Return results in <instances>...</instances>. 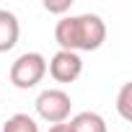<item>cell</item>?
Returning a JSON list of instances; mask_svg holds the SVG:
<instances>
[{
  "label": "cell",
  "mask_w": 132,
  "mask_h": 132,
  "mask_svg": "<svg viewBox=\"0 0 132 132\" xmlns=\"http://www.w3.org/2000/svg\"><path fill=\"white\" fill-rule=\"evenodd\" d=\"M3 132H39V124L29 114H13V117L5 119Z\"/></svg>",
  "instance_id": "7"
},
{
  "label": "cell",
  "mask_w": 132,
  "mask_h": 132,
  "mask_svg": "<svg viewBox=\"0 0 132 132\" xmlns=\"http://www.w3.org/2000/svg\"><path fill=\"white\" fill-rule=\"evenodd\" d=\"M54 42L65 52H93L106 42V23L96 13L62 16L54 26Z\"/></svg>",
  "instance_id": "1"
},
{
  "label": "cell",
  "mask_w": 132,
  "mask_h": 132,
  "mask_svg": "<svg viewBox=\"0 0 132 132\" xmlns=\"http://www.w3.org/2000/svg\"><path fill=\"white\" fill-rule=\"evenodd\" d=\"M47 70H49V75H52L57 83H73V80H78L80 73H83V60H80V54H75V52L57 49V52L52 54V60L47 62Z\"/></svg>",
  "instance_id": "4"
},
{
  "label": "cell",
  "mask_w": 132,
  "mask_h": 132,
  "mask_svg": "<svg viewBox=\"0 0 132 132\" xmlns=\"http://www.w3.org/2000/svg\"><path fill=\"white\" fill-rule=\"evenodd\" d=\"M117 111L124 122H132V83H124L117 93Z\"/></svg>",
  "instance_id": "8"
},
{
  "label": "cell",
  "mask_w": 132,
  "mask_h": 132,
  "mask_svg": "<svg viewBox=\"0 0 132 132\" xmlns=\"http://www.w3.org/2000/svg\"><path fill=\"white\" fill-rule=\"evenodd\" d=\"M18 36H21V23H18L16 13L0 8V54L11 52L18 44Z\"/></svg>",
  "instance_id": "5"
},
{
  "label": "cell",
  "mask_w": 132,
  "mask_h": 132,
  "mask_svg": "<svg viewBox=\"0 0 132 132\" xmlns=\"http://www.w3.org/2000/svg\"><path fill=\"white\" fill-rule=\"evenodd\" d=\"M36 114L49 122V124H62L70 119V109H73V98L65 93L62 88H47L36 96Z\"/></svg>",
  "instance_id": "3"
},
{
  "label": "cell",
  "mask_w": 132,
  "mask_h": 132,
  "mask_svg": "<svg viewBox=\"0 0 132 132\" xmlns=\"http://www.w3.org/2000/svg\"><path fill=\"white\" fill-rule=\"evenodd\" d=\"M47 75V60L39 52H23L21 57H16V62L11 65V83L18 91H29L34 86L42 83V78Z\"/></svg>",
  "instance_id": "2"
},
{
  "label": "cell",
  "mask_w": 132,
  "mask_h": 132,
  "mask_svg": "<svg viewBox=\"0 0 132 132\" xmlns=\"http://www.w3.org/2000/svg\"><path fill=\"white\" fill-rule=\"evenodd\" d=\"M44 8H47L49 13H68V11L73 8V0H60V3H52V0H47Z\"/></svg>",
  "instance_id": "9"
},
{
  "label": "cell",
  "mask_w": 132,
  "mask_h": 132,
  "mask_svg": "<svg viewBox=\"0 0 132 132\" xmlns=\"http://www.w3.org/2000/svg\"><path fill=\"white\" fill-rule=\"evenodd\" d=\"M68 124H70L73 132H109L104 117L96 114V111H80V114H75Z\"/></svg>",
  "instance_id": "6"
},
{
  "label": "cell",
  "mask_w": 132,
  "mask_h": 132,
  "mask_svg": "<svg viewBox=\"0 0 132 132\" xmlns=\"http://www.w3.org/2000/svg\"><path fill=\"white\" fill-rule=\"evenodd\" d=\"M49 132H73V129H70V124H68V122H62V124H52V127H49Z\"/></svg>",
  "instance_id": "10"
}]
</instances>
